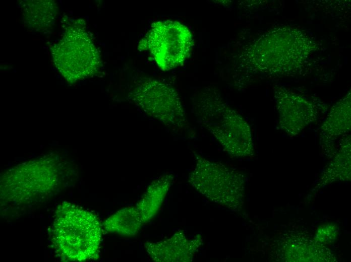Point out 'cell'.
I'll list each match as a JSON object with an SVG mask.
<instances>
[{"instance_id": "1", "label": "cell", "mask_w": 351, "mask_h": 262, "mask_svg": "<svg viewBox=\"0 0 351 262\" xmlns=\"http://www.w3.org/2000/svg\"><path fill=\"white\" fill-rule=\"evenodd\" d=\"M193 104L198 124L211 134L229 155L253 156L254 145L249 124L216 90L210 87L201 90L195 95Z\"/></svg>"}, {"instance_id": "2", "label": "cell", "mask_w": 351, "mask_h": 262, "mask_svg": "<svg viewBox=\"0 0 351 262\" xmlns=\"http://www.w3.org/2000/svg\"><path fill=\"white\" fill-rule=\"evenodd\" d=\"M55 252L63 261L95 259L101 241V230L92 213L68 202L55 212L51 231Z\"/></svg>"}, {"instance_id": "3", "label": "cell", "mask_w": 351, "mask_h": 262, "mask_svg": "<svg viewBox=\"0 0 351 262\" xmlns=\"http://www.w3.org/2000/svg\"><path fill=\"white\" fill-rule=\"evenodd\" d=\"M251 46L250 63L261 72L289 75L297 71L313 50L304 32L292 27L272 30Z\"/></svg>"}, {"instance_id": "4", "label": "cell", "mask_w": 351, "mask_h": 262, "mask_svg": "<svg viewBox=\"0 0 351 262\" xmlns=\"http://www.w3.org/2000/svg\"><path fill=\"white\" fill-rule=\"evenodd\" d=\"M189 182L202 194L225 208L235 211L243 205L244 175L221 163L199 158Z\"/></svg>"}, {"instance_id": "5", "label": "cell", "mask_w": 351, "mask_h": 262, "mask_svg": "<svg viewBox=\"0 0 351 262\" xmlns=\"http://www.w3.org/2000/svg\"><path fill=\"white\" fill-rule=\"evenodd\" d=\"M134 84L131 98L145 112L176 132L189 130L186 112L173 87L152 78H142Z\"/></svg>"}, {"instance_id": "6", "label": "cell", "mask_w": 351, "mask_h": 262, "mask_svg": "<svg viewBox=\"0 0 351 262\" xmlns=\"http://www.w3.org/2000/svg\"><path fill=\"white\" fill-rule=\"evenodd\" d=\"M192 45L191 33L186 26L166 20L153 24L138 46L139 50L148 49L159 67L168 71L185 61Z\"/></svg>"}, {"instance_id": "7", "label": "cell", "mask_w": 351, "mask_h": 262, "mask_svg": "<svg viewBox=\"0 0 351 262\" xmlns=\"http://www.w3.org/2000/svg\"><path fill=\"white\" fill-rule=\"evenodd\" d=\"M173 180L171 174L159 177L151 183L135 206L115 213L116 223L120 230L126 235H134L152 219L160 208Z\"/></svg>"}, {"instance_id": "8", "label": "cell", "mask_w": 351, "mask_h": 262, "mask_svg": "<svg viewBox=\"0 0 351 262\" xmlns=\"http://www.w3.org/2000/svg\"><path fill=\"white\" fill-rule=\"evenodd\" d=\"M274 96L280 127L288 135H299L316 119L317 107L305 97L282 86L275 91Z\"/></svg>"}, {"instance_id": "9", "label": "cell", "mask_w": 351, "mask_h": 262, "mask_svg": "<svg viewBox=\"0 0 351 262\" xmlns=\"http://www.w3.org/2000/svg\"><path fill=\"white\" fill-rule=\"evenodd\" d=\"M198 237L188 239L182 233L157 242H147L145 247L150 256L157 261H189L201 245Z\"/></svg>"}, {"instance_id": "10", "label": "cell", "mask_w": 351, "mask_h": 262, "mask_svg": "<svg viewBox=\"0 0 351 262\" xmlns=\"http://www.w3.org/2000/svg\"><path fill=\"white\" fill-rule=\"evenodd\" d=\"M350 129V93L338 101L331 109L321 127L320 139L323 142L334 141Z\"/></svg>"}, {"instance_id": "11", "label": "cell", "mask_w": 351, "mask_h": 262, "mask_svg": "<svg viewBox=\"0 0 351 262\" xmlns=\"http://www.w3.org/2000/svg\"><path fill=\"white\" fill-rule=\"evenodd\" d=\"M338 153L326 171L325 177L330 180L344 179L350 176V138L348 137L343 143Z\"/></svg>"}, {"instance_id": "12", "label": "cell", "mask_w": 351, "mask_h": 262, "mask_svg": "<svg viewBox=\"0 0 351 262\" xmlns=\"http://www.w3.org/2000/svg\"><path fill=\"white\" fill-rule=\"evenodd\" d=\"M338 232V228L336 225L327 224L321 225L318 228L316 236L321 242L329 243L335 240Z\"/></svg>"}]
</instances>
